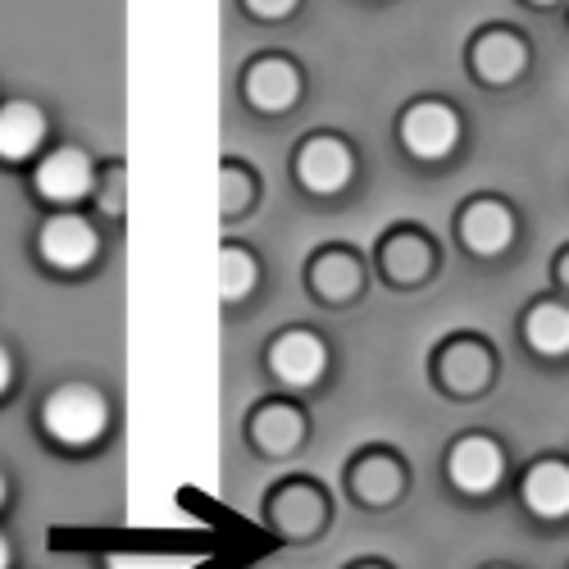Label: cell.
Here are the masks:
<instances>
[{"label":"cell","instance_id":"cell-9","mask_svg":"<svg viewBox=\"0 0 569 569\" xmlns=\"http://www.w3.org/2000/svg\"><path fill=\"white\" fill-rule=\"evenodd\" d=\"M460 232H465V242H469L473 251H479V256H497V251H506V247H510V237H515V219H510V210H506V206H497V201H479V206H469V214H465Z\"/></svg>","mask_w":569,"mask_h":569},{"label":"cell","instance_id":"cell-7","mask_svg":"<svg viewBox=\"0 0 569 569\" xmlns=\"http://www.w3.org/2000/svg\"><path fill=\"white\" fill-rule=\"evenodd\" d=\"M269 365L273 373L282 378V383H292V388H306L315 383V378L323 373L328 356H323V342L310 338V333H288L273 351H269Z\"/></svg>","mask_w":569,"mask_h":569},{"label":"cell","instance_id":"cell-1","mask_svg":"<svg viewBox=\"0 0 569 569\" xmlns=\"http://www.w3.org/2000/svg\"><path fill=\"white\" fill-rule=\"evenodd\" d=\"M46 419V433L64 447H87L106 433V401L91 392V388H60L51 401L41 410Z\"/></svg>","mask_w":569,"mask_h":569},{"label":"cell","instance_id":"cell-13","mask_svg":"<svg viewBox=\"0 0 569 569\" xmlns=\"http://www.w3.org/2000/svg\"><path fill=\"white\" fill-rule=\"evenodd\" d=\"M525 333L533 342V351L542 356H565L569 351V310L565 306H538L525 323Z\"/></svg>","mask_w":569,"mask_h":569},{"label":"cell","instance_id":"cell-8","mask_svg":"<svg viewBox=\"0 0 569 569\" xmlns=\"http://www.w3.org/2000/svg\"><path fill=\"white\" fill-rule=\"evenodd\" d=\"M46 137V119L28 101L0 106V160H28Z\"/></svg>","mask_w":569,"mask_h":569},{"label":"cell","instance_id":"cell-14","mask_svg":"<svg viewBox=\"0 0 569 569\" xmlns=\"http://www.w3.org/2000/svg\"><path fill=\"white\" fill-rule=\"evenodd\" d=\"M256 438H260V447H269V451H292L297 447V438H301V419L292 415V410H264L260 419H256Z\"/></svg>","mask_w":569,"mask_h":569},{"label":"cell","instance_id":"cell-6","mask_svg":"<svg viewBox=\"0 0 569 569\" xmlns=\"http://www.w3.org/2000/svg\"><path fill=\"white\" fill-rule=\"evenodd\" d=\"M297 173L310 192H338V187L351 178V151L333 137H315L297 160Z\"/></svg>","mask_w":569,"mask_h":569},{"label":"cell","instance_id":"cell-12","mask_svg":"<svg viewBox=\"0 0 569 569\" xmlns=\"http://www.w3.org/2000/svg\"><path fill=\"white\" fill-rule=\"evenodd\" d=\"M473 69H479L488 82H510L519 69H525V46H519L510 32H488L479 46H473Z\"/></svg>","mask_w":569,"mask_h":569},{"label":"cell","instance_id":"cell-15","mask_svg":"<svg viewBox=\"0 0 569 569\" xmlns=\"http://www.w3.org/2000/svg\"><path fill=\"white\" fill-rule=\"evenodd\" d=\"M251 282H256V264H251V256H242V251H223V256H219V292H223L228 301L247 297V292H251Z\"/></svg>","mask_w":569,"mask_h":569},{"label":"cell","instance_id":"cell-20","mask_svg":"<svg viewBox=\"0 0 569 569\" xmlns=\"http://www.w3.org/2000/svg\"><path fill=\"white\" fill-rule=\"evenodd\" d=\"M0 569H10V547H6V538H0Z\"/></svg>","mask_w":569,"mask_h":569},{"label":"cell","instance_id":"cell-10","mask_svg":"<svg viewBox=\"0 0 569 569\" xmlns=\"http://www.w3.org/2000/svg\"><path fill=\"white\" fill-rule=\"evenodd\" d=\"M297 91H301V82H297V69L288 60H260L247 78V97L260 110H288L297 101Z\"/></svg>","mask_w":569,"mask_h":569},{"label":"cell","instance_id":"cell-5","mask_svg":"<svg viewBox=\"0 0 569 569\" xmlns=\"http://www.w3.org/2000/svg\"><path fill=\"white\" fill-rule=\"evenodd\" d=\"M87 187H91V164L82 151H56L37 164V192L46 201L69 206V201L87 197Z\"/></svg>","mask_w":569,"mask_h":569},{"label":"cell","instance_id":"cell-18","mask_svg":"<svg viewBox=\"0 0 569 569\" xmlns=\"http://www.w3.org/2000/svg\"><path fill=\"white\" fill-rule=\"evenodd\" d=\"M360 488H365L373 501L392 497V492H397V469H392V465H365V473H360Z\"/></svg>","mask_w":569,"mask_h":569},{"label":"cell","instance_id":"cell-4","mask_svg":"<svg viewBox=\"0 0 569 569\" xmlns=\"http://www.w3.org/2000/svg\"><path fill=\"white\" fill-rule=\"evenodd\" d=\"M501 451L497 442L488 438H465L456 451H451V483L465 488V492H492L501 483Z\"/></svg>","mask_w":569,"mask_h":569},{"label":"cell","instance_id":"cell-22","mask_svg":"<svg viewBox=\"0 0 569 569\" xmlns=\"http://www.w3.org/2000/svg\"><path fill=\"white\" fill-rule=\"evenodd\" d=\"M0 501H6V479H0Z\"/></svg>","mask_w":569,"mask_h":569},{"label":"cell","instance_id":"cell-11","mask_svg":"<svg viewBox=\"0 0 569 569\" xmlns=\"http://www.w3.org/2000/svg\"><path fill=\"white\" fill-rule=\"evenodd\" d=\"M525 501H529L538 515H547V519L569 515V465L547 460V465L529 469V479H525Z\"/></svg>","mask_w":569,"mask_h":569},{"label":"cell","instance_id":"cell-2","mask_svg":"<svg viewBox=\"0 0 569 569\" xmlns=\"http://www.w3.org/2000/svg\"><path fill=\"white\" fill-rule=\"evenodd\" d=\"M456 137H460V123L447 106L438 101H423L415 106L406 119H401V141H406V151L419 156V160H438L456 147Z\"/></svg>","mask_w":569,"mask_h":569},{"label":"cell","instance_id":"cell-17","mask_svg":"<svg viewBox=\"0 0 569 569\" xmlns=\"http://www.w3.org/2000/svg\"><path fill=\"white\" fill-rule=\"evenodd\" d=\"M488 378V360L479 351H456L451 356V383L456 388H479Z\"/></svg>","mask_w":569,"mask_h":569},{"label":"cell","instance_id":"cell-3","mask_svg":"<svg viewBox=\"0 0 569 569\" xmlns=\"http://www.w3.org/2000/svg\"><path fill=\"white\" fill-rule=\"evenodd\" d=\"M41 256L56 269H82L91 256H97V232H91V223L78 214H56L41 228Z\"/></svg>","mask_w":569,"mask_h":569},{"label":"cell","instance_id":"cell-21","mask_svg":"<svg viewBox=\"0 0 569 569\" xmlns=\"http://www.w3.org/2000/svg\"><path fill=\"white\" fill-rule=\"evenodd\" d=\"M560 278H565V282H569V256H565V264H560Z\"/></svg>","mask_w":569,"mask_h":569},{"label":"cell","instance_id":"cell-19","mask_svg":"<svg viewBox=\"0 0 569 569\" xmlns=\"http://www.w3.org/2000/svg\"><path fill=\"white\" fill-rule=\"evenodd\" d=\"M10 388V356H6V347H0V392Z\"/></svg>","mask_w":569,"mask_h":569},{"label":"cell","instance_id":"cell-16","mask_svg":"<svg viewBox=\"0 0 569 569\" xmlns=\"http://www.w3.org/2000/svg\"><path fill=\"white\" fill-rule=\"evenodd\" d=\"M319 288L328 292V297H347L351 288H356V264L351 260H342V256H333V260H323L319 264Z\"/></svg>","mask_w":569,"mask_h":569}]
</instances>
